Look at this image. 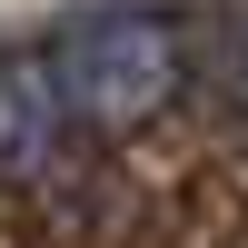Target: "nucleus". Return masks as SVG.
Listing matches in <instances>:
<instances>
[{"label":"nucleus","mask_w":248,"mask_h":248,"mask_svg":"<svg viewBox=\"0 0 248 248\" xmlns=\"http://www.w3.org/2000/svg\"><path fill=\"white\" fill-rule=\"evenodd\" d=\"M40 60H50L79 129H129V119H149L179 90L189 30L159 20V10H70V20H50Z\"/></svg>","instance_id":"1"},{"label":"nucleus","mask_w":248,"mask_h":248,"mask_svg":"<svg viewBox=\"0 0 248 248\" xmlns=\"http://www.w3.org/2000/svg\"><path fill=\"white\" fill-rule=\"evenodd\" d=\"M79 139H90V129L70 119L50 60H40V50H0V179H10V189L60 179L79 159Z\"/></svg>","instance_id":"2"}]
</instances>
